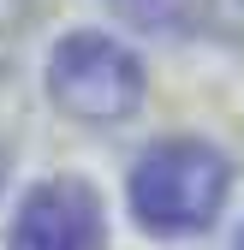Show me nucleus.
Returning <instances> with one entry per match:
<instances>
[{
	"mask_svg": "<svg viewBox=\"0 0 244 250\" xmlns=\"http://www.w3.org/2000/svg\"><path fill=\"white\" fill-rule=\"evenodd\" d=\"M226 185H232V167H226V155L215 143L167 137V143L137 155L125 197H131V214H137L143 232L179 238V232H203L221 214Z\"/></svg>",
	"mask_w": 244,
	"mask_h": 250,
	"instance_id": "f257e3e1",
	"label": "nucleus"
},
{
	"mask_svg": "<svg viewBox=\"0 0 244 250\" xmlns=\"http://www.w3.org/2000/svg\"><path fill=\"white\" fill-rule=\"evenodd\" d=\"M0 185H6V149H0Z\"/></svg>",
	"mask_w": 244,
	"mask_h": 250,
	"instance_id": "20e7f679",
	"label": "nucleus"
},
{
	"mask_svg": "<svg viewBox=\"0 0 244 250\" xmlns=\"http://www.w3.org/2000/svg\"><path fill=\"white\" fill-rule=\"evenodd\" d=\"M107 221L102 197L83 179H48L18 203V221L6 232V250H102Z\"/></svg>",
	"mask_w": 244,
	"mask_h": 250,
	"instance_id": "7ed1b4c3",
	"label": "nucleus"
},
{
	"mask_svg": "<svg viewBox=\"0 0 244 250\" xmlns=\"http://www.w3.org/2000/svg\"><path fill=\"white\" fill-rule=\"evenodd\" d=\"M48 96L66 107L72 119L113 125L131 119L143 102V66L125 42L102 36V30H72L48 60Z\"/></svg>",
	"mask_w": 244,
	"mask_h": 250,
	"instance_id": "f03ea898",
	"label": "nucleus"
},
{
	"mask_svg": "<svg viewBox=\"0 0 244 250\" xmlns=\"http://www.w3.org/2000/svg\"><path fill=\"white\" fill-rule=\"evenodd\" d=\"M238 250H244V232H238Z\"/></svg>",
	"mask_w": 244,
	"mask_h": 250,
	"instance_id": "39448f33",
	"label": "nucleus"
}]
</instances>
